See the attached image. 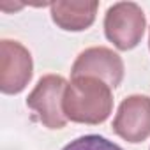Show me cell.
Listing matches in <instances>:
<instances>
[{"label":"cell","mask_w":150,"mask_h":150,"mask_svg":"<svg viewBox=\"0 0 150 150\" xmlns=\"http://www.w3.org/2000/svg\"><path fill=\"white\" fill-rule=\"evenodd\" d=\"M113 110L111 88L90 76L72 78L64 96V113L67 120L76 124L97 125L108 120Z\"/></svg>","instance_id":"obj_1"},{"label":"cell","mask_w":150,"mask_h":150,"mask_svg":"<svg viewBox=\"0 0 150 150\" xmlns=\"http://www.w3.org/2000/svg\"><path fill=\"white\" fill-rule=\"evenodd\" d=\"M146 20L143 9L134 2H117L104 16V34L118 50L127 51L139 44Z\"/></svg>","instance_id":"obj_2"},{"label":"cell","mask_w":150,"mask_h":150,"mask_svg":"<svg viewBox=\"0 0 150 150\" xmlns=\"http://www.w3.org/2000/svg\"><path fill=\"white\" fill-rule=\"evenodd\" d=\"M67 85L69 83L60 74H46L27 97V106L37 113L39 120L48 129H62L67 124V117L64 113Z\"/></svg>","instance_id":"obj_3"},{"label":"cell","mask_w":150,"mask_h":150,"mask_svg":"<svg viewBox=\"0 0 150 150\" xmlns=\"http://www.w3.org/2000/svg\"><path fill=\"white\" fill-rule=\"evenodd\" d=\"M34 74L30 51L18 41L4 39L0 42V90L7 96L27 88Z\"/></svg>","instance_id":"obj_4"},{"label":"cell","mask_w":150,"mask_h":150,"mask_svg":"<svg viewBox=\"0 0 150 150\" xmlns=\"http://www.w3.org/2000/svg\"><path fill=\"white\" fill-rule=\"evenodd\" d=\"M71 74L72 78H97L110 88H117L124 80V60L118 53L106 46H92L78 55L72 64Z\"/></svg>","instance_id":"obj_5"},{"label":"cell","mask_w":150,"mask_h":150,"mask_svg":"<svg viewBox=\"0 0 150 150\" xmlns=\"http://www.w3.org/2000/svg\"><path fill=\"white\" fill-rule=\"evenodd\" d=\"M113 131L129 143H141L150 138V97L138 94L125 97L115 115Z\"/></svg>","instance_id":"obj_6"},{"label":"cell","mask_w":150,"mask_h":150,"mask_svg":"<svg viewBox=\"0 0 150 150\" xmlns=\"http://www.w3.org/2000/svg\"><path fill=\"white\" fill-rule=\"evenodd\" d=\"M50 9L57 27L67 32H81L96 21L99 2H53Z\"/></svg>","instance_id":"obj_7"},{"label":"cell","mask_w":150,"mask_h":150,"mask_svg":"<svg viewBox=\"0 0 150 150\" xmlns=\"http://www.w3.org/2000/svg\"><path fill=\"white\" fill-rule=\"evenodd\" d=\"M62 150H124L117 143L110 141L104 136L99 134H87L81 138H76L74 141L67 143Z\"/></svg>","instance_id":"obj_8"},{"label":"cell","mask_w":150,"mask_h":150,"mask_svg":"<svg viewBox=\"0 0 150 150\" xmlns=\"http://www.w3.org/2000/svg\"><path fill=\"white\" fill-rule=\"evenodd\" d=\"M148 48H150V35H148Z\"/></svg>","instance_id":"obj_9"}]
</instances>
